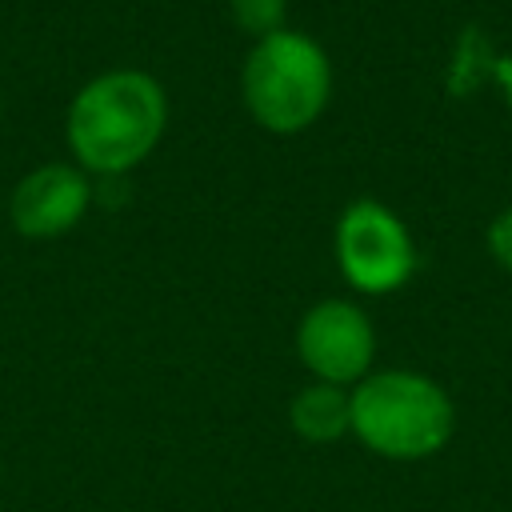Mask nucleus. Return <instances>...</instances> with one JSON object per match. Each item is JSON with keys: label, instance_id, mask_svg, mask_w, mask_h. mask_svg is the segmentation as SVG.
I'll return each instance as SVG.
<instances>
[{"label": "nucleus", "instance_id": "nucleus-10", "mask_svg": "<svg viewBox=\"0 0 512 512\" xmlns=\"http://www.w3.org/2000/svg\"><path fill=\"white\" fill-rule=\"evenodd\" d=\"M476 76H488V80L504 92V100H508V108H512V56H496V52H488V44H484V48H480Z\"/></svg>", "mask_w": 512, "mask_h": 512}, {"label": "nucleus", "instance_id": "nucleus-1", "mask_svg": "<svg viewBox=\"0 0 512 512\" xmlns=\"http://www.w3.org/2000/svg\"><path fill=\"white\" fill-rule=\"evenodd\" d=\"M168 128V92L144 68H108L80 84L64 112L76 168L100 180L140 168Z\"/></svg>", "mask_w": 512, "mask_h": 512}, {"label": "nucleus", "instance_id": "nucleus-9", "mask_svg": "<svg viewBox=\"0 0 512 512\" xmlns=\"http://www.w3.org/2000/svg\"><path fill=\"white\" fill-rule=\"evenodd\" d=\"M484 248H488V256H492L504 272H512V204L500 208V212L488 220V228H484Z\"/></svg>", "mask_w": 512, "mask_h": 512}, {"label": "nucleus", "instance_id": "nucleus-8", "mask_svg": "<svg viewBox=\"0 0 512 512\" xmlns=\"http://www.w3.org/2000/svg\"><path fill=\"white\" fill-rule=\"evenodd\" d=\"M228 12H232V20H236V28L248 32L252 40L288 28V24H284L288 0H228Z\"/></svg>", "mask_w": 512, "mask_h": 512}, {"label": "nucleus", "instance_id": "nucleus-2", "mask_svg": "<svg viewBox=\"0 0 512 512\" xmlns=\"http://www.w3.org/2000/svg\"><path fill=\"white\" fill-rule=\"evenodd\" d=\"M456 404L448 388L416 368H380L352 388V436L384 460L416 464L448 448Z\"/></svg>", "mask_w": 512, "mask_h": 512}, {"label": "nucleus", "instance_id": "nucleus-7", "mask_svg": "<svg viewBox=\"0 0 512 512\" xmlns=\"http://www.w3.org/2000/svg\"><path fill=\"white\" fill-rule=\"evenodd\" d=\"M288 424L304 444H336L352 436V388L312 380L288 400Z\"/></svg>", "mask_w": 512, "mask_h": 512}, {"label": "nucleus", "instance_id": "nucleus-5", "mask_svg": "<svg viewBox=\"0 0 512 512\" xmlns=\"http://www.w3.org/2000/svg\"><path fill=\"white\" fill-rule=\"evenodd\" d=\"M296 356L312 380L356 388L376 364L372 316L344 296L308 304V312L296 324Z\"/></svg>", "mask_w": 512, "mask_h": 512}, {"label": "nucleus", "instance_id": "nucleus-6", "mask_svg": "<svg viewBox=\"0 0 512 512\" xmlns=\"http://www.w3.org/2000/svg\"><path fill=\"white\" fill-rule=\"evenodd\" d=\"M92 208V176L76 164L52 160L24 172L8 196V220L24 240H56L72 232Z\"/></svg>", "mask_w": 512, "mask_h": 512}, {"label": "nucleus", "instance_id": "nucleus-3", "mask_svg": "<svg viewBox=\"0 0 512 512\" xmlns=\"http://www.w3.org/2000/svg\"><path fill=\"white\" fill-rule=\"evenodd\" d=\"M240 96L272 136H296L312 128L332 100V60L324 44L300 28L260 36L240 68Z\"/></svg>", "mask_w": 512, "mask_h": 512}, {"label": "nucleus", "instance_id": "nucleus-4", "mask_svg": "<svg viewBox=\"0 0 512 512\" xmlns=\"http://www.w3.org/2000/svg\"><path fill=\"white\" fill-rule=\"evenodd\" d=\"M332 252H336V268L344 284L360 296L400 292L416 276V264H420L408 224L384 200H372V196L344 204V212L336 216Z\"/></svg>", "mask_w": 512, "mask_h": 512}]
</instances>
